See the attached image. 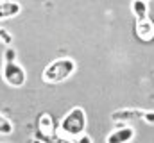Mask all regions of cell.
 Listing matches in <instances>:
<instances>
[{"mask_svg":"<svg viewBox=\"0 0 154 143\" xmlns=\"http://www.w3.org/2000/svg\"><path fill=\"white\" fill-rule=\"evenodd\" d=\"M86 129V113L82 107H74L70 109L65 118L59 123V134L66 140H75L77 136H81Z\"/></svg>","mask_w":154,"mask_h":143,"instance_id":"1","label":"cell"},{"mask_svg":"<svg viewBox=\"0 0 154 143\" xmlns=\"http://www.w3.org/2000/svg\"><path fill=\"white\" fill-rule=\"evenodd\" d=\"M75 72V61L70 57H61L52 61L41 73V81L45 84H59L66 81L72 73Z\"/></svg>","mask_w":154,"mask_h":143,"instance_id":"2","label":"cell"},{"mask_svg":"<svg viewBox=\"0 0 154 143\" xmlns=\"http://www.w3.org/2000/svg\"><path fill=\"white\" fill-rule=\"evenodd\" d=\"M2 77L4 81L11 86V88H20L25 84V70L16 63V61H7L4 59V70H2Z\"/></svg>","mask_w":154,"mask_h":143,"instance_id":"3","label":"cell"},{"mask_svg":"<svg viewBox=\"0 0 154 143\" xmlns=\"http://www.w3.org/2000/svg\"><path fill=\"white\" fill-rule=\"evenodd\" d=\"M134 34H136V38H138L140 41L151 43V41L154 39V23L149 20V18L138 20L136 25H134Z\"/></svg>","mask_w":154,"mask_h":143,"instance_id":"4","label":"cell"},{"mask_svg":"<svg viewBox=\"0 0 154 143\" xmlns=\"http://www.w3.org/2000/svg\"><path fill=\"white\" fill-rule=\"evenodd\" d=\"M133 138H134V129L133 127H120V129L113 131L106 138V141L108 143H127V141H131Z\"/></svg>","mask_w":154,"mask_h":143,"instance_id":"5","label":"cell"},{"mask_svg":"<svg viewBox=\"0 0 154 143\" xmlns=\"http://www.w3.org/2000/svg\"><path fill=\"white\" fill-rule=\"evenodd\" d=\"M20 11H22V5L18 2H13V0H2L0 2V20L14 18L16 14H20Z\"/></svg>","mask_w":154,"mask_h":143,"instance_id":"6","label":"cell"},{"mask_svg":"<svg viewBox=\"0 0 154 143\" xmlns=\"http://www.w3.org/2000/svg\"><path fill=\"white\" fill-rule=\"evenodd\" d=\"M54 120H52V116L48 114V113H41L38 116V131L39 134L43 136V138H50L52 136V132H54Z\"/></svg>","mask_w":154,"mask_h":143,"instance_id":"7","label":"cell"},{"mask_svg":"<svg viewBox=\"0 0 154 143\" xmlns=\"http://www.w3.org/2000/svg\"><path fill=\"white\" fill-rule=\"evenodd\" d=\"M143 111H134V109H122L113 113V120L115 122H127V120H134V118H143Z\"/></svg>","mask_w":154,"mask_h":143,"instance_id":"8","label":"cell"},{"mask_svg":"<svg viewBox=\"0 0 154 143\" xmlns=\"http://www.w3.org/2000/svg\"><path fill=\"white\" fill-rule=\"evenodd\" d=\"M131 9H133V14H134V20H136V22H138V20H145V18H149V16H147V13H149L147 0H133Z\"/></svg>","mask_w":154,"mask_h":143,"instance_id":"9","label":"cell"},{"mask_svg":"<svg viewBox=\"0 0 154 143\" xmlns=\"http://www.w3.org/2000/svg\"><path fill=\"white\" fill-rule=\"evenodd\" d=\"M13 131H14V127H13L11 120H7L5 116H2V114H0V134L9 136V134H13Z\"/></svg>","mask_w":154,"mask_h":143,"instance_id":"10","label":"cell"},{"mask_svg":"<svg viewBox=\"0 0 154 143\" xmlns=\"http://www.w3.org/2000/svg\"><path fill=\"white\" fill-rule=\"evenodd\" d=\"M0 39H2V41H5V43H11V39H13V38H11V34H9L5 29H2V27H0Z\"/></svg>","mask_w":154,"mask_h":143,"instance_id":"11","label":"cell"},{"mask_svg":"<svg viewBox=\"0 0 154 143\" xmlns=\"http://www.w3.org/2000/svg\"><path fill=\"white\" fill-rule=\"evenodd\" d=\"M14 56H16V52H14L13 48H7L5 54H4V59H7V61H14V59H16Z\"/></svg>","mask_w":154,"mask_h":143,"instance_id":"12","label":"cell"},{"mask_svg":"<svg viewBox=\"0 0 154 143\" xmlns=\"http://www.w3.org/2000/svg\"><path fill=\"white\" fill-rule=\"evenodd\" d=\"M75 140H77V141H81V143H90V141H91V138H90V136H82V138H81V136H77Z\"/></svg>","mask_w":154,"mask_h":143,"instance_id":"13","label":"cell"},{"mask_svg":"<svg viewBox=\"0 0 154 143\" xmlns=\"http://www.w3.org/2000/svg\"><path fill=\"white\" fill-rule=\"evenodd\" d=\"M143 118H145L147 122H154V111H151V113H145V114H143Z\"/></svg>","mask_w":154,"mask_h":143,"instance_id":"14","label":"cell"}]
</instances>
